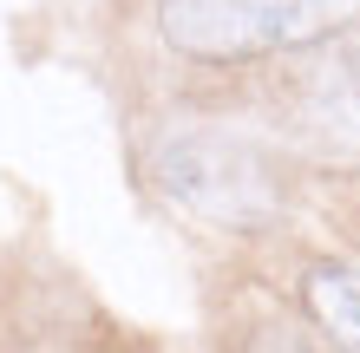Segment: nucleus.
Instances as JSON below:
<instances>
[{
	"instance_id": "obj_2",
	"label": "nucleus",
	"mask_w": 360,
	"mask_h": 353,
	"mask_svg": "<svg viewBox=\"0 0 360 353\" xmlns=\"http://www.w3.org/2000/svg\"><path fill=\"white\" fill-rule=\"evenodd\" d=\"M360 27V0H158V33L190 59H262Z\"/></svg>"
},
{
	"instance_id": "obj_4",
	"label": "nucleus",
	"mask_w": 360,
	"mask_h": 353,
	"mask_svg": "<svg viewBox=\"0 0 360 353\" xmlns=\"http://www.w3.org/2000/svg\"><path fill=\"white\" fill-rule=\"evenodd\" d=\"M302 301H308V314L328 327L334 347L360 353V268L354 262H314L308 281H302Z\"/></svg>"
},
{
	"instance_id": "obj_3",
	"label": "nucleus",
	"mask_w": 360,
	"mask_h": 353,
	"mask_svg": "<svg viewBox=\"0 0 360 353\" xmlns=\"http://www.w3.org/2000/svg\"><path fill=\"white\" fill-rule=\"evenodd\" d=\"M302 131L314 144H328V151H360V46L308 79Z\"/></svg>"
},
{
	"instance_id": "obj_1",
	"label": "nucleus",
	"mask_w": 360,
	"mask_h": 353,
	"mask_svg": "<svg viewBox=\"0 0 360 353\" xmlns=\"http://www.w3.org/2000/svg\"><path fill=\"white\" fill-rule=\"evenodd\" d=\"M151 183L177 210L217 222V229H269L288 210V183L256 138L190 124L151 144Z\"/></svg>"
}]
</instances>
